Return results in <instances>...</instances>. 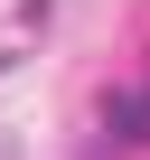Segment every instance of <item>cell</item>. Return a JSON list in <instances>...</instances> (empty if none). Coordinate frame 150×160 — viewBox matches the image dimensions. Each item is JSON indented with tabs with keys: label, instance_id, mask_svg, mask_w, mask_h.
I'll list each match as a JSON object with an SVG mask.
<instances>
[{
	"label": "cell",
	"instance_id": "1",
	"mask_svg": "<svg viewBox=\"0 0 150 160\" xmlns=\"http://www.w3.org/2000/svg\"><path fill=\"white\" fill-rule=\"evenodd\" d=\"M113 141H150V94H113Z\"/></svg>",
	"mask_w": 150,
	"mask_h": 160
}]
</instances>
